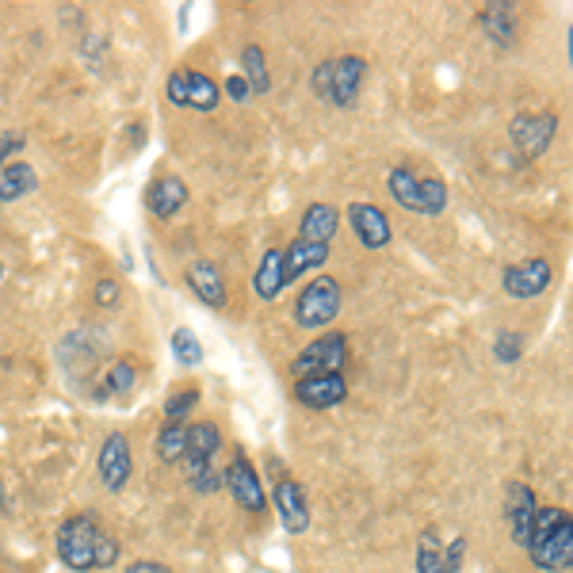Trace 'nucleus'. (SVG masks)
Here are the masks:
<instances>
[{"label":"nucleus","mask_w":573,"mask_h":573,"mask_svg":"<svg viewBox=\"0 0 573 573\" xmlns=\"http://www.w3.org/2000/svg\"><path fill=\"white\" fill-rule=\"evenodd\" d=\"M119 539L88 512H77V517L62 520V528H57V559H62V566L77 573L112 570L119 562Z\"/></svg>","instance_id":"obj_1"},{"label":"nucleus","mask_w":573,"mask_h":573,"mask_svg":"<svg viewBox=\"0 0 573 573\" xmlns=\"http://www.w3.org/2000/svg\"><path fill=\"white\" fill-rule=\"evenodd\" d=\"M528 554L543 573H559L573 566V524L566 509H539L531 520Z\"/></svg>","instance_id":"obj_2"},{"label":"nucleus","mask_w":573,"mask_h":573,"mask_svg":"<svg viewBox=\"0 0 573 573\" xmlns=\"http://www.w3.org/2000/svg\"><path fill=\"white\" fill-rule=\"evenodd\" d=\"M363 77H368V62L360 54H344V57H326V62L314 70L310 88L318 99L333 107H352L360 99Z\"/></svg>","instance_id":"obj_3"},{"label":"nucleus","mask_w":573,"mask_h":573,"mask_svg":"<svg viewBox=\"0 0 573 573\" xmlns=\"http://www.w3.org/2000/svg\"><path fill=\"white\" fill-rule=\"evenodd\" d=\"M348 363V337L344 333H326L314 344L290 360V375L295 379H314V375H340Z\"/></svg>","instance_id":"obj_4"},{"label":"nucleus","mask_w":573,"mask_h":573,"mask_svg":"<svg viewBox=\"0 0 573 573\" xmlns=\"http://www.w3.org/2000/svg\"><path fill=\"white\" fill-rule=\"evenodd\" d=\"M340 314V284L333 276H318L295 298V321L303 329H326Z\"/></svg>","instance_id":"obj_5"},{"label":"nucleus","mask_w":573,"mask_h":573,"mask_svg":"<svg viewBox=\"0 0 573 573\" xmlns=\"http://www.w3.org/2000/svg\"><path fill=\"white\" fill-rule=\"evenodd\" d=\"M226 486H230V494H234V501L241 505V509L253 512V517H264V509H268V497H264L261 475H256V467L248 463L245 452H237L234 463H230Z\"/></svg>","instance_id":"obj_6"},{"label":"nucleus","mask_w":573,"mask_h":573,"mask_svg":"<svg viewBox=\"0 0 573 573\" xmlns=\"http://www.w3.org/2000/svg\"><path fill=\"white\" fill-rule=\"evenodd\" d=\"M99 481H104L107 494H123L130 481V470H135V459H130V444L123 432H112L99 447Z\"/></svg>","instance_id":"obj_7"},{"label":"nucleus","mask_w":573,"mask_h":573,"mask_svg":"<svg viewBox=\"0 0 573 573\" xmlns=\"http://www.w3.org/2000/svg\"><path fill=\"white\" fill-rule=\"evenodd\" d=\"M554 272L551 264L543 261V256H531V261H520V264H509L501 276V287L505 295L512 298H539L547 287H551Z\"/></svg>","instance_id":"obj_8"},{"label":"nucleus","mask_w":573,"mask_h":573,"mask_svg":"<svg viewBox=\"0 0 573 573\" xmlns=\"http://www.w3.org/2000/svg\"><path fill=\"white\" fill-rule=\"evenodd\" d=\"M463 554H467V539H452L447 547H439L436 531H425L421 535V551H417V573H459Z\"/></svg>","instance_id":"obj_9"},{"label":"nucleus","mask_w":573,"mask_h":573,"mask_svg":"<svg viewBox=\"0 0 573 573\" xmlns=\"http://www.w3.org/2000/svg\"><path fill=\"white\" fill-rule=\"evenodd\" d=\"M272 501H276V512L284 520V528L290 535H303L310 528V505H306V494L290 475L276 478V489H272Z\"/></svg>","instance_id":"obj_10"},{"label":"nucleus","mask_w":573,"mask_h":573,"mask_svg":"<svg viewBox=\"0 0 573 573\" xmlns=\"http://www.w3.org/2000/svg\"><path fill=\"white\" fill-rule=\"evenodd\" d=\"M535 512H539L535 489L524 486V481H512V486L505 489V520H509L512 543H517V547H528L531 520H535Z\"/></svg>","instance_id":"obj_11"},{"label":"nucleus","mask_w":573,"mask_h":573,"mask_svg":"<svg viewBox=\"0 0 573 573\" xmlns=\"http://www.w3.org/2000/svg\"><path fill=\"white\" fill-rule=\"evenodd\" d=\"M554 130H559L554 115H517V119H512V146L531 161V157H539L551 146Z\"/></svg>","instance_id":"obj_12"},{"label":"nucleus","mask_w":573,"mask_h":573,"mask_svg":"<svg viewBox=\"0 0 573 573\" xmlns=\"http://www.w3.org/2000/svg\"><path fill=\"white\" fill-rule=\"evenodd\" d=\"M295 397L306 410H333L348 397L344 375H314V379H295Z\"/></svg>","instance_id":"obj_13"},{"label":"nucleus","mask_w":573,"mask_h":573,"mask_svg":"<svg viewBox=\"0 0 573 573\" xmlns=\"http://www.w3.org/2000/svg\"><path fill=\"white\" fill-rule=\"evenodd\" d=\"M344 214H348V222H352V230H356V237H360V245L371 248V253H375V248H386L390 237H394V230H390V219L379 211V206L352 203Z\"/></svg>","instance_id":"obj_14"},{"label":"nucleus","mask_w":573,"mask_h":573,"mask_svg":"<svg viewBox=\"0 0 573 573\" xmlns=\"http://www.w3.org/2000/svg\"><path fill=\"white\" fill-rule=\"evenodd\" d=\"M326 261H329V245H314V241L295 237L290 245H284V287L303 279L306 272L321 268Z\"/></svg>","instance_id":"obj_15"},{"label":"nucleus","mask_w":573,"mask_h":573,"mask_svg":"<svg viewBox=\"0 0 573 573\" xmlns=\"http://www.w3.org/2000/svg\"><path fill=\"white\" fill-rule=\"evenodd\" d=\"M188 287L195 290L199 298H203L206 306H214V310H226V279H222V272H219V264H211V261H195L188 268Z\"/></svg>","instance_id":"obj_16"},{"label":"nucleus","mask_w":573,"mask_h":573,"mask_svg":"<svg viewBox=\"0 0 573 573\" xmlns=\"http://www.w3.org/2000/svg\"><path fill=\"white\" fill-rule=\"evenodd\" d=\"M184 203H188V188L180 177H157L146 188V206L153 219H172Z\"/></svg>","instance_id":"obj_17"},{"label":"nucleus","mask_w":573,"mask_h":573,"mask_svg":"<svg viewBox=\"0 0 573 573\" xmlns=\"http://www.w3.org/2000/svg\"><path fill=\"white\" fill-rule=\"evenodd\" d=\"M219 447H222L219 425H211V421L188 425V439H184V463L188 467H203V463H211Z\"/></svg>","instance_id":"obj_18"},{"label":"nucleus","mask_w":573,"mask_h":573,"mask_svg":"<svg viewBox=\"0 0 573 573\" xmlns=\"http://www.w3.org/2000/svg\"><path fill=\"white\" fill-rule=\"evenodd\" d=\"M340 230V214H337V206H329V203H314V206H306V214H303V230H298V237L303 241H314V245H329V237H333Z\"/></svg>","instance_id":"obj_19"},{"label":"nucleus","mask_w":573,"mask_h":573,"mask_svg":"<svg viewBox=\"0 0 573 573\" xmlns=\"http://www.w3.org/2000/svg\"><path fill=\"white\" fill-rule=\"evenodd\" d=\"M39 188V172L23 161H12L0 169V203H15V199L31 195Z\"/></svg>","instance_id":"obj_20"},{"label":"nucleus","mask_w":573,"mask_h":573,"mask_svg":"<svg viewBox=\"0 0 573 573\" xmlns=\"http://www.w3.org/2000/svg\"><path fill=\"white\" fill-rule=\"evenodd\" d=\"M253 287L264 303H272V298L284 290V248H268V253L261 256V268H256V276H253Z\"/></svg>","instance_id":"obj_21"},{"label":"nucleus","mask_w":573,"mask_h":573,"mask_svg":"<svg viewBox=\"0 0 573 573\" xmlns=\"http://www.w3.org/2000/svg\"><path fill=\"white\" fill-rule=\"evenodd\" d=\"M386 188H390V195H394L397 206H405V211H413V214L421 211V180H417V172L413 169H405V165L390 169Z\"/></svg>","instance_id":"obj_22"},{"label":"nucleus","mask_w":573,"mask_h":573,"mask_svg":"<svg viewBox=\"0 0 573 573\" xmlns=\"http://www.w3.org/2000/svg\"><path fill=\"white\" fill-rule=\"evenodd\" d=\"M184 439H188V425L184 421H165L161 432H157V439H153V452H157V459L161 463H180L184 459Z\"/></svg>","instance_id":"obj_23"},{"label":"nucleus","mask_w":573,"mask_h":573,"mask_svg":"<svg viewBox=\"0 0 573 573\" xmlns=\"http://www.w3.org/2000/svg\"><path fill=\"white\" fill-rule=\"evenodd\" d=\"M184 88H188V107H195V112H214L222 99L219 85L199 70H184Z\"/></svg>","instance_id":"obj_24"},{"label":"nucleus","mask_w":573,"mask_h":573,"mask_svg":"<svg viewBox=\"0 0 573 573\" xmlns=\"http://www.w3.org/2000/svg\"><path fill=\"white\" fill-rule=\"evenodd\" d=\"M241 65H245V85H248V96H264L272 88V77H268V65H264V50L256 43H248L241 50Z\"/></svg>","instance_id":"obj_25"},{"label":"nucleus","mask_w":573,"mask_h":573,"mask_svg":"<svg viewBox=\"0 0 573 573\" xmlns=\"http://www.w3.org/2000/svg\"><path fill=\"white\" fill-rule=\"evenodd\" d=\"M138 386V375L130 363H112V368L104 371V382L96 386V397H130Z\"/></svg>","instance_id":"obj_26"},{"label":"nucleus","mask_w":573,"mask_h":573,"mask_svg":"<svg viewBox=\"0 0 573 573\" xmlns=\"http://www.w3.org/2000/svg\"><path fill=\"white\" fill-rule=\"evenodd\" d=\"M481 28H486V35L494 39V43L509 46L512 43V4H486L481 8Z\"/></svg>","instance_id":"obj_27"},{"label":"nucleus","mask_w":573,"mask_h":573,"mask_svg":"<svg viewBox=\"0 0 573 573\" xmlns=\"http://www.w3.org/2000/svg\"><path fill=\"white\" fill-rule=\"evenodd\" d=\"M169 344H172V356H177L180 368H199V363H203V344H199V337L191 333L188 326L172 329Z\"/></svg>","instance_id":"obj_28"},{"label":"nucleus","mask_w":573,"mask_h":573,"mask_svg":"<svg viewBox=\"0 0 573 573\" xmlns=\"http://www.w3.org/2000/svg\"><path fill=\"white\" fill-rule=\"evenodd\" d=\"M444 206H447L444 180H421V211L417 214H428V219H436V214H444Z\"/></svg>","instance_id":"obj_29"},{"label":"nucleus","mask_w":573,"mask_h":573,"mask_svg":"<svg viewBox=\"0 0 573 573\" xmlns=\"http://www.w3.org/2000/svg\"><path fill=\"white\" fill-rule=\"evenodd\" d=\"M195 402H199V390H195V386L172 390L169 402H165V421H184Z\"/></svg>","instance_id":"obj_30"},{"label":"nucleus","mask_w":573,"mask_h":573,"mask_svg":"<svg viewBox=\"0 0 573 573\" xmlns=\"http://www.w3.org/2000/svg\"><path fill=\"white\" fill-rule=\"evenodd\" d=\"M520 352H524V337H520L517 329H505V333H497V344H494L497 363H517Z\"/></svg>","instance_id":"obj_31"},{"label":"nucleus","mask_w":573,"mask_h":573,"mask_svg":"<svg viewBox=\"0 0 573 573\" xmlns=\"http://www.w3.org/2000/svg\"><path fill=\"white\" fill-rule=\"evenodd\" d=\"M188 486L195 489V494H214V489H222V475L211 467V463H203V467H188Z\"/></svg>","instance_id":"obj_32"},{"label":"nucleus","mask_w":573,"mask_h":573,"mask_svg":"<svg viewBox=\"0 0 573 573\" xmlns=\"http://www.w3.org/2000/svg\"><path fill=\"white\" fill-rule=\"evenodd\" d=\"M96 303L104 306V310H112V306L119 303V287H115V279H99V284H96Z\"/></svg>","instance_id":"obj_33"},{"label":"nucleus","mask_w":573,"mask_h":573,"mask_svg":"<svg viewBox=\"0 0 573 573\" xmlns=\"http://www.w3.org/2000/svg\"><path fill=\"white\" fill-rule=\"evenodd\" d=\"M169 99L177 107H188V88H184V73H172L169 77Z\"/></svg>","instance_id":"obj_34"},{"label":"nucleus","mask_w":573,"mask_h":573,"mask_svg":"<svg viewBox=\"0 0 573 573\" xmlns=\"http://www.w3.org/2000/svg\"><path fill=\"white\" fill-rule=\"evenodd\" d=\"M226 96L237 99V104H245V99H248V85H245V77H241V73L226 77Z\"/></svg>","instance_id":"obj_35"},{"label":"nucleus","mask_w":573,"mask_h":573,"mask_svg":"<svg viewBox=\"0 0 573 573\" xmlns=\"http://www.w3.org/2000/svg\"><path fill=\"white\" fill-rule=\"evenodd\" d=\"M20 146H23V135H4V138H0V169H4V157L15 153Z\"/></svg>","instance_id":"obj_36"},{"label":"nucleus","mask_w":573,"mask_h":573,"mask_svg":"<svg viewBox=\"0 0 573 573\" xmlns=\"http://www.w3.org/2000/svg\"><path fill=\"white\" fill-rule=\"evenodd\" d=\"M127 573H172L169 566H161V562H149V559H142V562H130V570Z\"/></svg>","instance_id":"obj_37"},{"label":"nucleus","mask_w":573,"mask_h":573,"mask_svg":"<svg viewBox=\"0 0 573 573\" xmlns=\"http://www.w3.org/2000/svg\"><path fill=\"white\" fill-rule=\"evenodd\" d=\"M0 505H4V481H0Z\"/></svg>","instance_id":"obj_38"},{"label":"nucleus","mask_w":573,"mask_h":573,"mask_svg":"<svg viewBox=\"0 0 573 573\" xmlns=\"http://www.w3.org/2000/svg\"><path fill=\"white\" fill-rule=\"evenodd\" d=\"M0 279H4V264H0Z\"/></svg>","instance_id":"obj_39"}]
</instances>
